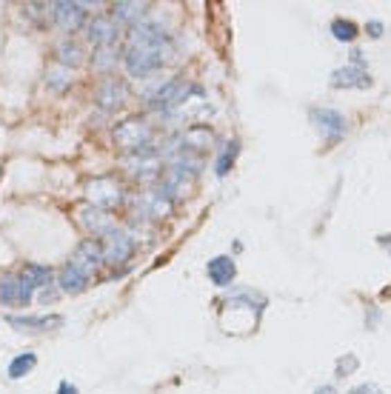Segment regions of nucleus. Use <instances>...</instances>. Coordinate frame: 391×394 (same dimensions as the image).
Masks as SVG:
<instances>
[{"label": "nucleus", "instance_id": "obj_5", "mask_svg": "<svg viewBox=\"0 0 391 394\" xmlns=\"http://www.w3.org/2000/svg\"><path fill=\"white\" fill-rule=\"evenodd\" d=\"M311 120L317 126V132L326 137V143H337L343 134H346V118L334 109H314Z\"/></svg>", "mask_w": 391, "mask_h": 394}, {"label": "nucleus", "instance_id": "obj_12", "mask_svg": "<svg viewBox=\"0 0 391 394\" xmlns=\"http://www.w3.org/2000/svg\"><path fill=\"white\" fill-rule=\"evenodd\" d=\"M137 206H140L143 215L160 217V215H166L169 208H172V192L166 186L163 189H152V192H146L140 200H137Z\"/></svg>", "mask_w": 391, "mask_h": 394}, {"label": "nucleus", "instance_id": "obj_24", "mask_svg": "<svg viewBox=\"0 0 391 394\" xmlns=\"http://www.w3.org/2000/svg\"><path fill=\"white\" fill-rule=\"evenodd\" d=\"M237 152H240V143H237V141L226 143V146L220 149V157H217V174H220V177H223L228 169L235 166V157H237Z\"/></svg>", "mask_w": 391, "mask_h": 394}, {"label": "nucleus", "instance_id": "obj_20", "mask_svg": "<svg viewBox=\"0 0 391 394\" xmlns=\"http://www.w3.org/2000/svg\"><path fill=\"white\" fill-rule=\"evenodd\" d=\"M46 86L55 89V91H66L69 86H72V69H66L60 63L49 66L46 69Z\"/></svg>", "mask_w": 391, "mask_h": 394}, {"label": "nucleus", "instance_id": "obj_16", "mask_svg": "<svg viewBox=\"0 0 391 394\" xmlns=\"http://www.w3.org/2000/svg\"><path fill=\"white\" fill-rule=\"evenodd\" d=\"M9 323H12V326H17V329H37V332H43V329H60V326H63V317H60V314H46V317H9Z\"/></svg>", "mask_w": 391, "mask_h": 394}, {"label": "nucleus", "instance_id": "obj_13", "mask_svg": "<svg viewBox=\"0 0 391 394\" xmlns=\"http://www.w3.org/2000/svg\"><path fill=\"white\" fill-rule=\"evenodd\" d=\"M78 215H80V220H83L91 231H95V235H106L109 229H114L111 215L106 212V208H98V206H91V203L80 206V208H78Z\"/></svg>", "mask_w": 391, "mask_h": 394}, {"label": "nucleus", "instance_id": "obj_4", "mask_svg": "<svg viewBox=\"0 0 391 394\" xmlns=\"http://www.w3.org/2000/svg\"><path fill=\"white\" fill-rule=\"evenodd\" d=\"M86 197H89L91 206L106 208V212H109L111 206H118L123 200V189H120V183L114 177H95V180H89Z\"/></svg>", "mask_w": 391, "mask_h": 394}, {"label": "nucleus", "instance_id": "obj_2", "mask_svg": "<svg viewBox=\"0 0 391 394\" xmlns=\"http://www.w3.org/2000/svg\"><path fill=\"white\" fill-rule=\"evenodd\" d=\"M152 141V123L146 120H123L114 126V143H118L120 149H129V152H140L143 146H149Z\"/></svg>", "mask_w": 391, "mask_h": 394}, {"label": "nucleus", "instance_id": "obj_18", "mask_svg": "<svg viewBox=\"0 0 391 394\" xmlns=\"http://www.w3.org/2000/svg\"><path fill=\"white\" fill-rule=\"evenodd\" d=\"M180 143H183V146H177V149H183V152H189V149H203V146H209V143H212V132L206 129V126H194V129H189V132H183V134H180Z\"/></svg>", "mask_w": 391, "mask_h": 394}, {"label": "nucleus", "instance_id": "obj_11", "mask_svg": "<svg viewBox=\"0 0 391 394\" xmlns=\"http://www.w3.org/2000/svg\"><path fill=\"white\" fill-rule=\"evenodd\" d=\"M331 86L334 89H369L372 78L365 72V66H346L331 75Z\"/></svg>", "mask_w": 391, "mask_h": 394}, {"label": "nucleus", "instance_id": "obj_21", "mask_svg": "<svg viewBox=\"0 0 391 394\" xmlns=\"http://www.w3.org/2000/svg\"><path fill=\"white\" fill-rule=\"evenodd\" d=\"M23 280H26L32 289H43V286H52V271L46 266H37V263H29L26 269H23Z\"/></svg>", "mask_w": 391, "mask_h": 394}, {"label": "nucleus", "instance_id": "obj_14", "mask_svg": "<svg viewBox=\"0 0 391 394\" xmlns=\"http://www.w3.org/2000/svg\"><path fill=\"white\" fill-rule=\"evenodd\" d=\"M206 274H209V280H212L215 286H228V283L235 280L237 269H235V260H232V258L220 254V258H212V260H209V266H206Z\"/></svg>", "mask_w": 391, "mask_h": 394}, {"label": "nucleus", "instance_id": "obj_26", "mask_svg": "<svg viewBox=\"0 0 391 394\" xmlns=\"http://www.w3.org/2000/svg\"><path fill=\"white\" fill-rule=\"evenodd\" d=\"M349 394H380V388H377L374 383H365V386H357V388H352Z\"/></svg>", "mask_w": 391, "mask_h": 394}, {"label": "nucleus", "instance_id": "obj_22", "mask_svg": "<svg viewBox=\"0 0 391 394\" xmlns=\"http://www.w3.org/2000/svg\"><path fill=\"white\" fill-rule=\"evenodd\" d=\"M35 366H37V355H32V352H23V355H17V357L9 363V377H12V380L26 377Z\"/></svg>", "mask_w": 391, "mask_h": 394}, {"label": "nucleus", "instance_id": "obj_15", "mask_svg": "<svg viewBox=\"0 0 391 394\" xmlns=\"http://www.w3.org/2000/svg\"><path fill=\"white\" fill-rule=\"evenodd\" d=\"M86 280H89V274H83L80 269H75L72 263L63 266V271L57 274V286L60 292H69V294H78L86 289Z\"/></svg>", "mask_w": 391, "mask_h": 394}, {"label": "nucleus", "instance_id": "obj_8", "mask_svg": "<svg viewBox=\"0 0 391 394\" xmlns=\"http://www.w3.org/2000/svg\"><path fill=\"white\" fill-rule=\"evenodd\" d=\"M72 263L75 269H80L83 274H91V271H98L100 269V263H103V251H100V243L98 240H83L78 249H75V254H72Z\"/></svg>", "mask_w": 391, "mask_h": 394}, {"label": "nucleus", "instance_id": "obj_25", "mask_svg": "<svg viewBox=\"0 0 391 394\" xmlns=\"http://www.w3.org/2000/svg\"><path fill=\"white\" fill-rule=\"evenodd\" d=\"M331 32H334V37L337 40H346V43H352L354 37H357V23H352V20H334L331 23Z\"/></svg>", "mask_w": 391, "mask_h": 394}, {"label": "nucleus", "instance_id": "obj_1", "mask_svg": "<svg viewBox=\"0 0 391 394\" xmlns=\"http://www.w3.org/2000/svg\"><path fill=\"white\" fill-rule=\"evenodd\" d=\"M166 40L169 37L160 23H140V26H134L129 52L123 55L126 72L131 78H146V75L157 72V69L166 63Z\"/></svg>", "mask_w": 391, "mask_h": 394}, {"label": "nucleus", "instance_id": "obj_30", "mask_svg": "<svg viewBox=\"0 0 391 394\" xmlns=\"http://www.w3.org/2000/svg\"><path fill=\"white\" fill-rule=\"evenodd\" d=\"M369 32L372 37H380V23H369Z\"/></svg>", "mask_w": 391, "mask_h": 394}, {"label": "nucleus", "instance_id": "obj_23", "mask_svg": "<svg viewBox=\"0 0 391 394\" xmlns=\"http://www.w3.org/2000/svg\"><path fill=\"white\" fill-rule=\"evenodd\" d=\"M114 63H118L114 46H103V49H98L95 55H91V66H95L98 72H109V69H114Z\"/></svg>", "mask_w": 391, "mask_h": 394}, {"label": "nucleus", "instance_id": "obj_6", "mask_svg": "<svg viewBox=\"0 0 391 394\" xmlns=\"http://www.w3.org/2000/svg\"><path fill=\"white\" fill-rule=\"evenodd\" d=\"M52 17L57 23V29L63 32H78L86 20V3H69V0H57L52 3Z\"/></svg>", "mask_w": 391, "mask_h": 394}, {"label": "nucleus", "instance_id": "obj_9", "mask_svg": "<svg viewBox=\"0 0 391 394\" xmlns=\"http://www.w3.org/2000/svg\"><path fill=\"white\" fill-rule=\"evenodd\" d=\"M86 37L95 43L98 49H103V46H114V40H118V23H114L109 15L91 17L89 29H86Z\"/></svg>", "mask_w": 391, "mask_h": 394}, {"label": "nucleus", "instance_id": "obj_29", "mask_svg": "<svg viewBox=\"0 0 391 394\" xmlns=\"http://www.w3.org/2000/svg\"><path fill=\"white\" fill-rule=\"evenodd\" d=\"M380 246L388 249V254H391V235H383V238H380Z\"/></svg>", "mask_w": 391, "mask_h": 394}, {"label": "nucleus", "instance_id": "obj_10", "mask_svg": "<svg viewBox=\"0 0 391 394\" xmlns=\"http://www.w3.org/2000/svg\"><path fill=\"white\" fill-rule=\"evenodd\" d=\"M95 100H98V106L103 111H118L123 106V100H126V86L120 80H114V78H106L95 91Z\"/></svg>", "mask_w": 391, "mask_h": 394}, {"label": "nucleus", "instance_id": "obj_27", "mask_svg": "<svg viewBox=\"0 0 391 394\" xmlns=\"http://www.w3.org/2000/svg\"><path fill=\"white\" fill-rule=\"evenodd\" d=\"M57 394H80V391H78V386H75V383H69V380H60V386H57Z\"/></svg>", "mask_w": 391, "mask_h": 394}, {"label": "nucleus", "instance_id": "obj_3", "mask_svg": "<svg viewBox=\"0 0 391 394\" xmlns=\"http://www.w3.org/2000/svg\"><path fill=\"white\" fill-rule=\"evenodd\" d=\"M100 251H103V263H114V266H120L131 258V251H134V240L129 231L123 229H109L106 235H103V243H100Z\"/></svg>", "mask_w": 391, "mask_h": 394}, {"label": "nucleus", "instance_id": "obj_19", "mask_svg": "<svg viewBox=\"0 0 391 394\" xmlns=\"http://www.w3.org/2000/svg\"><path fill=\"white\" fill-rule=\"evenodd\" d=\"M57 63L60 66H66V69H75V66H80L83 63V49L75 43V40H63V43H57Z\"/></svg>", "mask_w": 391, "mask_h": 394}, {"label": "nucleus", "instance_id": "obj_7", "mask_svg": "<svg viewBox=\"0 0 391 394\" xmlns=\"http://www.w3.org/2000/svg\"><path fill=\"white\" fill-rule=\"evenodd\" d=\"M35 297V289L23 277H6L0 280V303L6 306H29Z\"/></svg>", "mask_w": 391, "mask_h": 394}, {"label": "nucleus", "instance_id": "obj_28", "mask_svg": "<svg viewBox=\"0 0 391 394\" xmlns=\"http://www.w3.org/2000/svg\"><path fill=\"white\" fill-rule=\"evenodd\" d=\"M314 394H337V388H334V386H320Z\"/></svg>", "mask_w": 391, "mask_h": 394}, {"label": "nucleus", "instance_id": "obj_17", "mask_svg": "<svg viewBox=\"0 0 391 394\" xmlns=\"http://www.w3.org/2000/svg\"><path fill=\"white\" fill-rule=\"evenodd\" d=\"M143 15H146V3H118V6H114L111 20L118 23V26H120V23H131V26H140Z\"/></svg>", "mask_w": 391, "mask_h": 394}]
</instances>
